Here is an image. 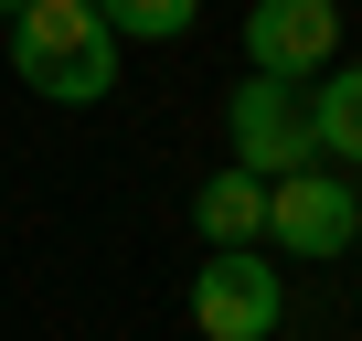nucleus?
<instances>
[{
    "mask_svg": "<svg viewBox=\"0 0 362 341\" xmlns=\"http://www.w3.org/2000/svg\"><path fill=\"white\" fill-rule=\"evenodd\" d=\"M11 11H22V0H0V22H11Z\"/></svg>",
    "mask_w": 362,
    "mask_h": 341,
    "instance_id": "10",
    "label": "nucleus"
},
{
    "mask_svg": "<svg viewBox=\"0 0 362 341\" xmlns=\"http://www.w3.org/2000/svg\"><path fill=\"white\" fill-rule=\"evenodd\" d=\"M341 64V0H245V75L309 86Z\"/></svg>",
    "mask_w": 362,
    "mask_h": 341,
    "instance_id": "4",
    "label": "nucleus"
},
{
    "mask_svg": "<svg viewBox=\"0 0 362 341\" xmlns=\"http://www.w3.org/2000/svg\"><path fill=\"white\" fill-rule=\"evenodd\" d=\"M309 149L341 160V170H362V64L351 54L330 75H309Z\"/></svg>",
    "mask_w": 362,
    "mask_h": 341,
    "instance_id": "7",
    "label": "nucleus"
},
{
    "mask_svg": "<svg viewBox=\"0 0 362 341\" xmlns=\"http://www.w3.org/2000/svg\"><path fill=\"white\" fill-rule=\"evenodd\" d=\"M96 22L117 43H181V33L203 22V0H96Z\"/></svg>",
    "mask_w": 362,
    "mask_h": 341,
    "instance_id": "8",
    "label": "nucleus"
},
{
    "mask_svg": "<svg viewBox=\"0 0 362 341\" xmlns=\"http://www.w3.org/2000/svg\"><path fill=\"white\" fill-rule=\"evenodd\" d=\"M224 160H235V170H256V182L320 170V149H309V86L245 75V86L224 96Z\"/></svg>",
    "mask_w": 362,
    "mask_h": 341,
    "instance_id": "2",
    "label": "nucleus"
},
{
    "mask_svg": "<svg viewBox=\"0 0 362 341\" xmlns=\"http://www.w3.org/2000/svg\"><path fill=\"white\" fill-rule=\"evenodd\" d=\"M117 64H128V43L96 22V0H22L11 11V75L43 107H107Z\"/></svg>",
    "mask_w": 362,
    "mask_h": 341,
    "instance_id": "1",
    "label": "nucleus"
},
{
    "mask_svg": "<svg viewBox=\"0 0 362 341\" xmlns=\"http://www.w3.org/2000/svg\"><path fill=\"white\" fill-rule=\"evenodd\" d=\"M277 320H288V277L267 245H224L192 267V330L203 341H277Z\"/></svg>",
    "mask_w": 362,
    "mask_h": 341,
    "instance_id": "3",
    "label": "nucleus"
},
{
    "mask_svg": "<svg viewBox=\"0 0 362 341\" xmlns=\"http://www.w3.org/2000/svg\"><path fill=\"white\" fill-rule=\"evenodd\" d=\"M351 170H288L267 182V256H351Z\"/></svg>",
    "mask_w": 362,
    "mask_h": 341,
    "instance_id": "5",
    "label": "nucleus"
},
{
    "mask_svg": "<svg viewBox=\"0 0 362 341\" xmlns=\"http://www.w3.org/2000/svg\"><path fill=\"white\" fill-rule=\"evenodd\" d=\"M351 256H362V214H351Z\"/></svg>",
    "mask_w": 362,
    "mask_h": 341,
    "instance_id": "9",
    "label": "nucleus"
},
{
    "mask_svg": "<svg viewBox=\"0 0 362 341\" xmlns=\"http://www.w3.org/2000/svg\"><path fill=\"white\" fill-rule=\"evenodd\" d=\"M192 235H203V256H224V245H267V182L256 170H203V192H192Z\"/></svg>",
    "mask_w": 362,
    "mask_h": 341,
    "instance_id": "6",
    "label": "nucleus"
}]
</instances>
